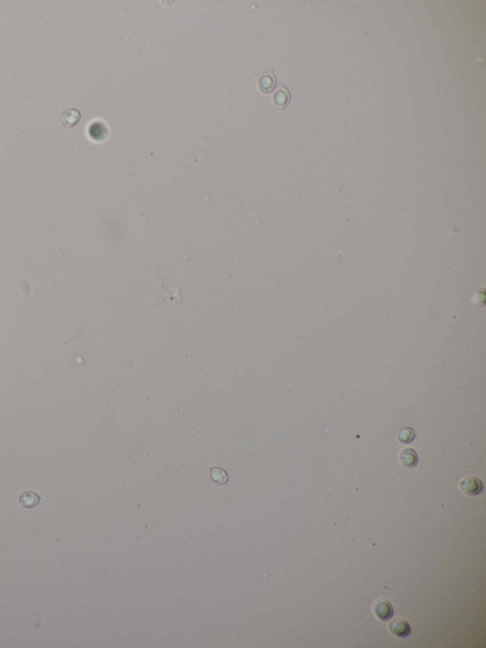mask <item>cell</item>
<instances>
[{
	"instance_id": "7",
	"label": "cell",
	"mask_w": 486,
	"mask_h": 648,
	"mask_svg": "<svg viewBox=\"0 0 486 648\" xmlns=\"http://www.w3.org/2000/svg\"><path fill=\"white\" fill-rule=\"evenodd\" d=\"M81 120V112L77 108L67 109L61 118V124L64 127H73Z\"/></svg>"
},
{
	"instance_id": "5",
	"label": "cell",
	"mask_w": 486,
	"mask_h": 648,
	"mask_svg": "<svg viewBox=\"0 0 486 648\" xmlns=\"http://www.w3.org/2000/svg\"><path fill=\"white\" fill-rule=\"evenodd\" d=\"M40 501H41L40 495L32 491L24 492L23 494H20L18 498L19 505L24 509H33L40 503Z\"/></svg>"
},
{
	"instance_id": "2",
	"label": "cell",
	"mask_w": 486,
	"mask_h": 648,
	"mask_svg": "<svg viewBox=\"0 0 486 648\" xmlns=\"http://www.w3.org/2000/svg\"><path fill=\"white\" fill-rule=\"evenodd\" d=\"M461 491L468 496H475L481 494L484 490L483 481L476 476H467L460 481Z\"/></svg>"
},
{
	"instance_id": "9",
	"label": "cell",
	"mask_w": 486,
	"mask_h": 648,
	"mask_svg": "<svg viewBox=\"0 0 486 648\" xmlns=\"http://www.w3.org/2000/svg\"><path fill=\"white\" fill-rule=\"evenodd\" d=\"M209 476L214 483L218 485H224L229 480L227 472L220 467H212L209 470Z\"/></svg>"
},
{
	"instance_id": "4",
	"label": "cell",
	"mask_w": 486,
	"mask_h": 648,
	"mask_svg": "<svg viewBox=\"0 0 486 648\" xmlns=\"http://www.w3.org/2000/svg\"><path fill=\"white\" fill-rule=\"evenodd\" d=\"M399 461L403 467L407 469H412L417 466V464L419 462V457L417 452L413 449L407 448L400 452Z\"/></svg>"
},
{
	"instance_id": "11",
	"label": "cell",
	"mask_w": 486,
	"mask_h": 648,
	"mask_svg": "<svg viewBox=\"0 0 486 648\" xmlns=\"http://www.w3.org/2000/svg\"><path fill=\"white\" fill-rule=\"evenodd\" d=\"M90 131H91V132H95V131H96V133H99V140L106 139V136H107V128H106V125H104L102 123L94 124L91 126Z\"/></svg>"
},
{
	"instance_id": "10",
	"label": "cell",
	"mask_w": 486,
	"mask_h": 648,
	"mask_svg": "<svg viewBox=\"0 0 486 648\" xmlns=\"http://www.w3.org/2000/svg\"><path fill=\"white\" fill-rule=\"evenodd\" d=\"M415 431L410 427H404L397 432V439L402 444H410L415 439Z\"/></svg>"
},
{
	"instance_id": "6",
	"label": "cell",
	"mask_w": 486,
	"mask_h": 648,
	"mask_svg": "<svg viewBox=\"0 0 486 648\" xmlns=\"http://www.w3.org/2000/svg\"><path fill=\"white\" fill-rule=\"evenodd\" d=\"M276 86V78L273 73H267L259 78L258 88L259 92L264 94L272 93Z\"/></svg>"
},
{
	"instance_id": "3",
	"label": "cell",
	"mask_w": 486,
	"mask_h": 648,
	"mask_svg": "<svg viewBox=\"0 0 486 648\" xmlns=\"http://www.w3.org/2000/svg\"><path fill=\"white\" fill-rule=\"evenodd\" d=\"M388 629L390 634L398 638H406L411 632V627L409 622L406 619L401 617L395 618L392 621H390L388 625Z\"/></svg>"
},
{
	"instance_id": "1",
	"label": "cell",
	"mask_w": 486,
	"mask_h": 648,
	"mask_svg": "<svg viewBox=\"0 0 486 648\" xmlns=\"http://www.w3.org/2000/svg\"><path fill=\"white\" fill-rule=\"evenodd\" d=\"M372 611L374 616L382 622L389 621L394 614L392 604L385 598H379L375 600L372 604Z\"/></svg>"
},
{
	"instance_id": "8",
	"label": "cell",
	"mask_w": 486,
	"mask_h": 648,
	"mask_svg": "<svg viewBox=\"0 0 486 648\" xmlns=\"http://www.w3.org/2000/svg\"><path fill=\"white\" fill-rule=\"evenodd\" d=\"M290 98H291L290 93L286 88L283 87L279 89L273 95V103L274 108L276 109H284L287 108L290 103Z\"/></svg>"
}]
</instances>
